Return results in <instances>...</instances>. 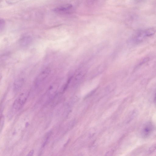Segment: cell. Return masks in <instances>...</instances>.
<instances>
[{
  "mask_svg": "<svg viewBox=\"0 0 156 156\" xmlns=\"http://www.w3.org/2000/svg\"><path fill=\"white\" fill-rule=\"evenodd\" d=\"M155 32V29L152 28L138 30L133 36L132 41L135 44H137L142 42L146 38L153 35Z\"/></svg>",
  "mask_w": 156,
  "mask_h": 156,
  "instance_id": "6da1fadb",
  "label": "cell"
},
{
  "mask_svg": "<svg viewBox=\"0 0 156 156\" xmlns=\"http://www.w3.org/2000/svg\"><path fill=\"white\" fill-rule=\"evenodd\" d=\"M155 129L154 125L151 122L145 124L141 129V134L144 138H147L152 135Z\"/></svg>",
  "mask_w": 156,
  "mask_h": 156,
  "instance_id": "7a4b0ae2",
  "label": "cell"
},
{
  "mask_svg": "<svg viewBox=\"0 0 156 156\" xmlns=\"http://www.w3.org/2000/svg\"><path fill=\"white\" fill-rule=\"evenodd\" d=\"M28 94V92L23 93L20 95L14 101L13 104L14 110H20L25 104L27 99Z\"/></svg>",
  "mask_w": 156,
  "mask_h": 156,
  "instance_id": "3957f363",
  "label": "cell"
},
{
  "mask_svg": "<svg viewBox=\"0 0 156 156\" xmlns=\"http://www.w3.org/2000/svg\"><path fill=\"white\" fill-rule=\"evenodd\" d=\"M50 73V70L46 69L42 71L37 76L35 81L36 85H40L44 81Z\"/></svg>",
  "mask_w": 156,
  "mask_h": 156,
  "instance_id": "277c9868",
  "label": "cell"
},
{
  "mask_svg": "<svg viewBox=\"0 0 156 156\" xmlns=\"http://www.w3.org/2000/svg\"><path fill=\"white\" fill-rule=\"evenodd\" d=\"M32 39L30 36H26L22 37L20 41V43L22 46H27L30 45L32 42Z\"/></svg>",
  "mask_w": 156,
  "mask_h": 156,
  "instance_id": "5b68a950",
  "label": "cell"
},
{
  "mask_svg": "<svg viewBox=\"0 0 156 156\" xmlns=\"http://www.w3.org/2000/svg\"><path fill=\"white\" fill-rule=\"evenodd\" d=\"M24 83V80L22 79H18L14 82V89L15 91H17L20 90L22 87Z\"/></svg>",
  "mask_w": 156,
  "mask_h": 156,
  "instance_id": "8992f818",
  "label": "cell"
},
{
  "mask_svg": "<svg viewBox=\"0 0 156 156\" xmlns=\"http://www.w3.org/2000/svg\"><path fill=\"white\" fill-rule=\"evenodd\" d=\"M22 0H6L7 3L9 4H12L21 1Z\"/></svg>",
  "mask_w": 156,
  "mask_h": 156,
  "instance_id": "52a82bcc",
  "label": "cell"
},
{
  "mask_svg": "<svg viewBox=\"0 0 156 156\" xmlns=\"http://www.w3.org/2000/svg\"><path fill=\"white\" fill-rule=\"evenodd\" d=\"M149 60V58H145L139 63V64L138 65V66L139 67V66L143 65L144 64V63L148 62Z\"/></svg>",
  "mask_w": 156,
  "mask_h": 156,
  "instance_id": "ba28073f",
  "label": "cell"
},
{
  "mask_svg": "<svg viewBox=\"0 0 156 156\" xmlns=\"http://www.w3.org/2000/svg\"><path fill=\"white\" fill-rule=\"evenodd\" d=\"M156 149V145H154L151 147L149 150V153L151 154L153 153Z\"/></svg>",
  "mask_w": 156,
  "mask_h": 156,
  "instance_id": "9c48e42d",
  "label": "cell"
},
{
  "mask_svg": "<svg viewBox=\"0 0 156 156\" xmlns=\"http://www.w3.org/2000/svg\"><path fill=\"white\" fill-rule=\"evenodd\" d=\"M5 24V22L4 20L1 19V31L4 28Z\"/></svg>",
  "mask_w": 156,
  "mask_h": 156,
  "instance_id": "30bf717a",
  "label": "cell"
},
{
  "mask_svg": "<svg viewBox=\"0 0 156 156\" xmlns=\"http://www.w3.org/2000/svg\"><path fill=\"white\" fill-rule=\"evenodd\" d=\"M4 117L3 115L1 116V130L2 129L4 124Z\"/></svg>",
  "mask_w": 156,
  "mask_h": 156,
  "instance_id": "8fae6325",
  "label": "cell"
},
{
  "mask_svg": "<svg viewBox=\"0 0 156 156\" xmlns=\"http://www.w3.org/2000/svg\"><path fill=\"white\" fill-rule=\"evenodd\" d=\"M34 153V150H31L30 152L27 155V156H32L33 155V154Z\"/></svg>",
  "mask_w": 156,
  "mask_h": 156,
  "instance_id": "7c38bea8",
  "label": "cell"
},
{
  "mask_svg": "<svg viewBox=\"0 0 156 156\" xmlns=\"http://www.w3.org/2000/svg\"><path fill=\"white\" fill-rule=\"evenodd\" d=\"M136 2H140L143 1V0H134Z\"/></svg>",
  "mask_w": 156,
  "mask_h": 156,
  "instance_id": "4fadbf2b",
  "label": "cell"
},
{
  "mask_svg": "<svg viewBox=\"0 0 156 156\" xmlns=\"http://www.w3.org/2000/svg\"><path fill=\"white\" fill-rule=\"evenodd\" d=\"M154 100H155V102H156V94H155V95Z\"/></svg>",
  "mask_w": 156,
  "mask_h": 156,
  "instance_id": "5bb4252c",
  "label": "cell"
}]
</instances>
